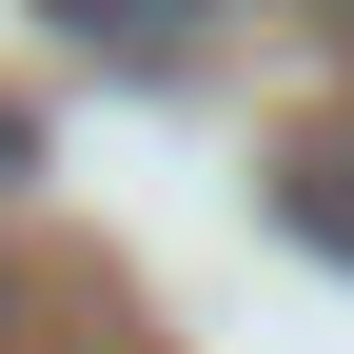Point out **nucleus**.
I'll return each mask as SVG.
<instances>
[{
	"label": "nucleus",
	"instance_id": "1",
	"mask_svg": "<svg viewBox=\"0 0 354 354\" xmlns=\"http://www.w3.org/2000/svg\"><path fill=\"white\" fill-rule=\"evenodd\" d=\"M276 236L354 276V118H315V138H276Z\"/></svg>",
	"mask_w": 354,
	"mask_h": 354
},
{
	"label": "nucleus",
	"instance_id": "2",
	"mask_svg": "<svg viewBox=\"0 0 354 354\" xmlns=\"http://www.w3.org/2000/svg\"><path fill=\"white\" fill-rule=\"evenodd\" d=\"M39 20H59L79 59H138V79H158V59H197V39H216V0H39Z\"/></svg>",
	"mask_w": 354,
	"mask_h": 354
},
{
	"label": "nucleus",
	"instance_id": "3",
	"mask_svg": "<svg viewBox=\"0 0 354 354\" xmlns=\"http://www.w3.org/2000/svg\"><path fill=\"white\" fill-rule=\"evenodd\" d=\"M20 177H39V118H20V99H0V197H20Z\"/></svg>",
	"mask_w": 354,
	"mask_h": 354
},
{
	"label": "nucleus",
	"instance_id": "4",
	"mask_svg": "<svg viewBox=\"0 0 354 354\" xmlns=\"http://www.w3.org/2000/svg\"><path fill=\"white\" fill-rule=\"evenodd\" d=\"M276 20H315V39H335V59H354V0H276Z\"/></svg>",
	"mask_w": 354,
	"mask_h": 354
},
{
	"label": "nucleus",
	"instance_id": "5",
	"mask_svg": "<svg viewBox=\"0 0 354 354\" xmlns=\"http://www.w3.org/2000/svg\"><path fill=\"white\" fill-rule=\"evenodd\" d=\"M0 315H20V256H0Z\"/></svg>",
	"mask_w": 354,
	"mask_h": 354
}]
</instances>
